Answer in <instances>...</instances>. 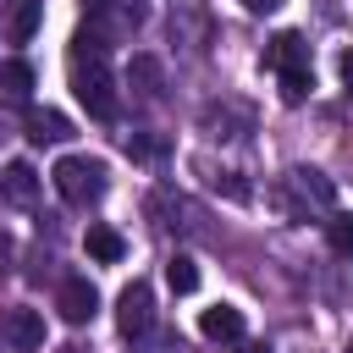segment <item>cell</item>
I'll use <instances>...</instances> for the list:
<instances>
[{"mask_svg": "<svg viewBox=\"0 0 353 353\" xmlns=\"http://www.w3.org/2000/svg\"><path fill=\"white\" fill-rule=\"evenodd\" d=\"M72 44L88 50V61L72 55V94L83 99V110H88L94 121H110V116H116V77H110V66H105V33H88V28H83Z\"/></svg>", "mask_w": 353, "mask_h": 353, "instance_id": "1", "label": "cell"}, {"mask_svg": "<svg viewBox=\"0 0 353 353\" xmlns=\"http://www.w3.org/2000/svg\"><path fill=\"white\" fill-rule=\"evenodd\" d=\"M265 66L281 77V99H303L309 88H314V72H309V44H303V33H276L270 44H265Z\"/></svg>", "mask_w": 353, "mask_h": 353, "instance_id": "2", "label": "cell"}, {"mask_svg": "<svg viewBox=\"0 0 353 353\" xmlns=\"http://www.w3.org/2000/svg\"><path fill=\"white\" fill-rule=\"evenodd\" d=\"M50 182H55V193L66 199V204H77V210H88V204H99L105 199V165L99 160H88V154H61L55 160V171H50Z\"/></svg>", "mask_w": 353, "mask_h": 353, "instance_id": "3", "label": "cell"}, {"mask_svg": "<svg viewBox=\"0 0 353 353\" xmlns=\"http://www.w3.org/2000/svg\"><path fill=\"white\" fill-rule=\"evenodd\" d=\"M116 325H121V336H143V331L154 325V292H149L143 276H138L132 287H121V298H116Z\"/></svg>", "mask_w": 353, "mask_h": 353, "instance_id": "4", "label": "cell"}, {"mask_svg": "<svg viewBox=\"0 0 353 353\" xmlns=\"http://www.w3.org/2000/svg\"><path fill=\"white\" fill-rule=\"evenodd\" d=\"M55 309H61V320H66V325L94 320V309H99L94 281H88V276H66V281H61V292H55Z\"/></svg>", "mask_w": 353, "mask_h": 353, "instance_id": "5", "label": "cell"}, {"mask_svg": "<svg viewBox=\"0 0 353 353\" xmlns=\"http://www.w3.org/2000/svg\"><path fill=\"white\" fill-rule=\"evenodd\" d=\"M0 336H6L17 353H33V347H44V314H39V309H6Z\"/></svg>", "mask_w": 353, "mask_h": 353, "instance_id": "6", "label": "cell"}, {"mask_svg": "<svg viewBox=\"0 0 353 353\" xmlns=\"http://www.w3.org/2000/svg\"><path fill=\"white\" fill-rule=\"evenodd\" d=\"M0 199L17 204V210H28V204L39 199V171H33L28 160H11V165L0 171Z\"/></svg>", "mask_w": 353, "mask_h": 353, "instance_id": "7", "label": "cell"}, {"mask_svg": "<svg viewBox=\"0 0 353 353\" xmlns=\"http://www.w3.org/2000/svg\"><path fill=\"white\" fill-rule=\"evenodd\" d=\"M83 248H88V259H99V265H116V259L127 254V237H121L116 226H105V221H94V226L83 232Z\"/></svg>", "mask_w": 353, "mask_h": 353, "instance_id": "8", "label": "cell"}, {"mask_svg": "<svg viewBox=\"0 0 353 353\" xmlns=\"http://www.w3.org/2000/svg\"><path fill=\"white\" fill-rule=\"evenodd\" d=\"M199 331H204L210 342H237V336H243V309L215 303V309H204V314H199Z\"/></svg>", "mask_w": 353, "mask_h": 353, "instance_id": "9", "label": "cell"}, {"mask_svg": "<svg viewBox=\"0 0 353 353\" xmlns=\"http://www.w3.org/2000/svg\"><path fill=\"white\" fill-rule=\"evenodd\" d=\"M39 17H44V0H11V11H6L11 44H28V39L39 33Z\"/></svg>", "mask_w": 353, "mask_h": 353, "instance_id": "10", "label": "cell"}, {"mask_svg": "<svg viewBox=\"0 0 353 353\" xmlns=\"http://www.w3.org/2000/svg\"><path fill=\"white\" fill-rule=\"evenodd\" d=\"M28 138L33 143H61V138H72V121L61 110H33L28 116Z\"/></svg>", "mask_w": 353, "mask_h": 353, "instance_id": "11", "label": "cell"}, {"mask_svg": "<svg viewBox=\"0 0 353 353\" xmlns=\"http://www.w3.org/2000/svg\"><path fill=\"white\" fill-rule=\"evenodd\" d=\"M165 281H171L176 298L199 292V259H193V254H171V259H165Z\"/></svg>", "mask_w": 353, "mask_h": 353, "instance_id": "12", "label": "cell"}, {"mask_svg": "<svg viewBox=\"0 0 353 353\" xmlns=\"http://www.w3.org/2000/svg\"><path fill=\"white\" fill-rule=\"evenodd\" d=\"M0 94L22 105V99L33 94V66H28V61H6V66H0Z\"/></svg>", "mask_w": 353, "mask_h": 353, "instance_id": "13", "label": "cell"}, {"mask_svg": "<svg viewBox=\"0 0 353 353\" xmlns=\"http://www.w3.org/2000/svg\"><path fill=\"white\" fill-rule=\"evenodd\" d=\"M127 83H132L138 94H160V61H154V55H132Z\"/></svg>", "mask_w": 353, "mask_h": 353, "instance_id": "14", "label": "cell"}, {"mask_svg": "<svg viewBox=\"0 0 353 353\" xmlns=\"http://www.w3.org/2000/svg\"><path fill=\"white\" fill-rule=\"evenodd\" d=\"M325 243H331V254L353 259V215H331L325 221Z\"/></svg>", "mask_w": 353, "mask_h": 353, "instance_id": "15", "label": "cell"}, {"mask_svg": "<svg viewBox=\"0 0 353 353\" xmlns=\"http://www.w3.org/2000/svg\"><path fill=\"white\" fill-rule=\"evenodd\" d=\"M292 182H298L314 204H331V199H336V188L325 182V171H309V165H303V171H292Z\"/></svg>", "mask_w": 353, "mask_h": 353, "instance_id": "16", "label": "cell"}, {"mask_svg": "<svg viewBox=\"0 0 353 353\" xmlns=\"http://www.w3.org/2000/svg\"><path fill=\"white\" fill-rule=\"evenodd\" d=\"M160 149H165V143H160V138H149V132H132V138H127V154H132V160H154Z\"/></svg>", "mask_w": 353, "mask_h": 353, "instance_id": "17", "label": "cell"}, {"mask_svg": "<svg viewBox=\"0 0 353 353\" xmlns=\"http://www.w3.org/2000/svg\"><path fill=\"white\" fill-rule=\"evenodd\" d=\"M215 193H226L232 204H248V182H237V171H221L215 176Z\"/></svg>", "mask_w": 353, "mask_h": 353, "instance_id": "18", "label": "cell"}, {"mask_svg": "<svg viewBox=\"0 0 353 353\" xmlns=\"http://www.w3.org/2000/svg\"><path fill=\"white\" fill-rule=\"evenodd\" d=\"M243 6H248V11H254V17H265V11H276V6H281V0H243Z\"/></svg>", "mask_w": 353, "mask_h": 353, "instance_id": "19", "label": "cell"}, {"mask_svg": "<svg viewBox=\"0 0 353 353\" xmlns=\"http://www.w3.org/2000/svg\"><path fill=\"white\" fill-rule=\"evenodd\" d=\"M342 83H347V94H353V50L342 55Z\"/></svg>", "mask_w": 353, "mask_h": 353, "instance_id": "20", "label": "cell"}, {"mask_svg": "<svg viewBox=\"0 0 353 353\" xmlns=\"http://www.w3.org/2000/svg\"><path fill=\"white\" fill-rule=\"evenodd\" d=\"M6 259H11V237L0 232V270H6Z\"/></svg>", "mask_w": 353, "mask_h": 353, "instance_id": "21", "label": "cell"}, {"mask_svg": "<svg viewBox=\"0 0 353 353\" xmlns=\"http://www.w3.org/2000/svg\"><path fill=\"white\" fill-rule=\"evenodd\" d=\"M83 6H94V11H105V6H110V0H83Z\"/></svg>", "mask_w": 353, "mask_h": 353, "instance_id": "22", "label": "cell"}, {"mask_svg": "<svg viewBox=\"0 0 353 353\" xmlns=\"http://www.w3.org/2000/svg\"><path fill=\"white\" fill-rule=\"evenodd\" d=\"M347 353H353V336H347Z\"/></svg>", "mask_w": 353, "mask_h": 353, "instance_id": "23", "label": "cell"}]
</instances>
